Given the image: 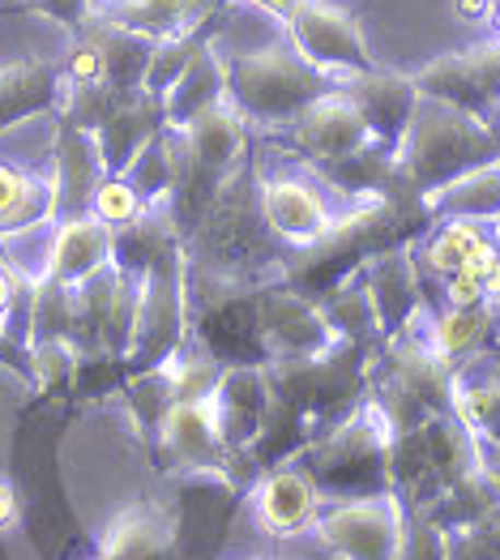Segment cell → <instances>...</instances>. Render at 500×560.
I'll return each instance as SVG.
<instances>
[{"mask_svg": "<svg viewBox=\"0 0 500 560\" xmlns=\"http://www.w3.org/2000/svg\"><path fill=\"white\" fill-rule=\"evenodd\" d=\"M394 154H398V172L407 188L415 197H423L432 188L457 180L462 172L500 159V129H492V120L466 116L450 103L419 98Z\"/></svg>", "mask_w": 500, "mask_h": 560, "instance_id": "1", "label": "cell"}, {"mask_svg": "<svg viewBox=\"0 0 500 560\" xmlns=\"http://www.w3.org/2000/svg\"><path fill=\"white\" fill-rule=\"evenodd\" d=\"M450 381H454V369L428 347L423 329L415 326L407 334H394L368 360L364 402L381 411L394 436H403L423 420L450 411Z\"/></svg>", "mask_w": 500, "mask_h": 560, "instance_id": "2", "label": "cell"}, {"mask_svg": "<svg viewBox=\"0 0 500 560\" xmlns=\"http://www.w3.org/2000/svg\"><path fill=\"white\" fill-rule=\"evenodd\" d=\"M248 120L231 107L228 98L201 112L193 125L172 129V150H176V188H172V214L181 232H193L210 201L223 192L231 176L248 163Z\"/></svg>", "mask_w": 500, "mask_h": 560, "instance_id": "3", "label": "cell"}, {"mask_svg": "<svg viewBox=\"0 0 500 560\" xmlns=\"http://www.w3.org/2000/svg\"><path fill=\"white\" fill-rule=\"evenodd\" d=\"M479 470L475 432L454 411H441L419 428L394 436L389 454V492L403 501L407 514H428L457 479Z\"/></svg>", "mask_w": 500, "mask_h": 560, "instance_id": "4", "label": "cell"}, {"mask_svg": "<svg viewBox=\"0 0 500 560\" xmlns=\"http://www.w3.org/2000/svg\"><path fill=\"white\" fill-rule=\"evenodd\" d=\"M338 86L313 69L291 44H270L257 51H235L228 56V103L253 125L282 129L295 120L313 98Z\"/></svg>", "mask_w": 500, "mask_h": 560, "instance_id": "5", "label": "cell"}, {"mask_svg": "<svg viewBox=\"0 0 500 560\" xmlns=\"http://www.w3.org/2000/svg\"><path fill=\"white\" fill-rule=\"evenodd\" d=\"M389 454H394V428L368 402L347 411L342 420L325 423L300 450L304 475L313 483L338 492H364V497L389 492Z\"/></svg>", "mask_w": 500, "mask_h": 560, "instance_id": "6", "label": "cell"}, {"mask_svg": "<svg viewBox=\"0 0 500 560\" xmlns=\"http://www.w3.org/2000/svg\"><path fill=\"white\" fill-rule=\"evenodd\" d=\"M287 39L291 47L321 69L325 78L334 82H347V78H360L368 69H376V56L368 47L364 31L356 22V13H347L342 4H329V0H300L287 18Z\"/></svg>", "mask_w": 500, "mask_h": 560, "instance_id": "7", "label": "cell"}, {"mask_svg": "<svg viewBox=\"0 0 500 560\" xmlns=\"http://www.w3.org/2000/svg\"><path fill=\"white\" fill-rule=\"evenodd\" d=\"M407 510L394 492L351 497L317 517L321 544L338 560H398Z\"/></svg>", "mask_w": 500, "mask_h": 560, "instance_id": "8", "label": "cell"}, {"mask_svg": "<svg viewBox=\"0 0 500 560\" xmlns=\"http://www.w3.org/2000/svg\"><path fill=\"white\" fill-rule=\"evenodd\" d=\"M410 78L419 98H437L466 116L488 120L500 107V39L445 51L423 69H415Z\"/></svg>", "mask_w": 500, "mask_h": 560, "instance_id": "9", "label": "cell"}, {"mask_svg": "<svg viewBox=\"0 0 500 560\" xmlns=\"http://www.w3.org/2000/svg\"><path fill=\"white\" fill-rule=\"evenodd\" d=\"M257 334H261L266 364L270 360H309L338 342V334L329 329L317 300L291 291L278 279L257 287Z\"/></svg>", "mask_w": 500, "mask_h": 560, "instance_id": "10", "label": "cell"}, {"mask_svg": "<svg viewBox=\"0 0 500 560\" xmlns=\"http://www.w3.org/2000/svg\"><path fill=\"white\" fill-rule=\"evenodd\" d=\"M278 138H282L287 154H300L313 167L334 163L342 154H356V150H364V145L376 141L372 129H368L364 112L351 103V94L342 91V86H334L329 94L313 98L295 120H287L278 129Z\"/></svg>", "mask_w": 500, "mask_h": 560, "instance_id": "11", "label": "cell"}, {"mask_svg": "<svg viewBox=\"0 0 500 560\" xmlns=\"http://www.w3.org/2000/svg\"><path fill=\"white\" fill-rule=\"evenodd\" d=\"M360 275H364L381 338L415 329L419 313H423V270L415 261V248L398 244L389 253H376V257H368L364 266H360Z\"/></svg>", "mask_w": 500, "mask_h": 560, "instance_id": "12", "label": "cell"}, {"mask_svg": "<svg viewBox=\"0 0 500 560\" xmlns=\"http://www.w3.org/2000/svg\"><path fill=\"white\" fill-rule=\"evenodd\" d=\"M257 206L274 240H287L291 248H309L334 228V210L325 192L300 176H266L257 180Z\"/></svg>", "mask_w": 500, "mask_h": 560, "instance_id": "13", "label": "cell"}, {"mask_svg": "<svg viewBox=\"0 0 500 560\" xmlns=\"http://www.w3.org/2000/svg\"><path fill=\"white\" fill-rule=\"evenodd\" d=\"M159 441H163L167 458L188 470L228 475V467L240 458L228 441H223V428H219V416H214V402L210 398L172 402L163 423H159Z\"/></svg>", "mask_w": 500, "mask_h": 560, "instance_id": "14", "label": "cell"}, {"mask_svg": "<svg viewBox=\"0 0 500 560\" xmlns=\"http://www.w3.org/2000/svg\"><path fill=\"white\" fill-rule=\"evenodd\" d=\"M342 91L351 94V103L364 112L372 138L385 141V145H398L407 133L410 116L419 107V91H415V78L410 73H394V69H368L360 78H347L338 82Z\"/></svg>", "mask_w": 500, "mask_h": 560, "instance_id": "15", "label": "cell"}, {"mask_svg": "<svg viewBox=\"0 0 500 560\" xmlns=\"http://www.w3.org/2000/svg\"><path fill=\"white\" fill-rule=\"evenodd\" d=\"M107 163L98 154V141L94 133L82 129H69L60 125V141H56V172H51V197H56V223L60 219H78V214H91L94 188L103 185Z\"/></svg>", "mask_w": 500, "mask_h": 560, "instance_id": "16", "label": "cell"}, {"mask_svg": "<svg viewBox=\"0 0 500 560\" xmlns=\"http://www.w3.org/2000/svg\"><path fill=\"white\" fill-rule=\"evenodd\" d=\"M214 416H219V428H223V441H228L235 454H244L261 423H266V411H270V385H266V369L261 364H240V369H223L214 394Z\"/></svg>", "mask_w": 500, "mask_h": 560, "instance_id": "17", "label": "cell"}, {"mask_svg": "<svg viewBox=\"0 0 500 560\" xmlns=\"http://www.w3.org/2000/svg\"><path fill=\"white\" fill-rule=\"evenodd\" d=\"M112 240L116 232L103 228L94 214H78V219H60L51 232V248H47V279L78 287L103 266H112Z\"/></svg>", "mask_w": 500, "mask_h": 560, "instance_id": "18", "label": "cell"}, {"mask_svg": "<svg viewBox=\"0 0 500 560\" xmlns=\"http://www.w3.org/2000/svg\"><path fill=\"white\" fill-rule=\"evenodd\" d=\"M219 0H94V18L159 44L214 18Z\"/></svg>", "mask_w": 500, "mask_h": 560, "instance_id": "19", "label": "cell"}, {"mask_svg": "<svg viewBox=\"0 0 500 560\" xmlns=\"http://www.w3.org/2000/svg\"><path fill=\"white\" fill-rule=\"evenodd\" d=\"M450 411L475 436L500 441V347L457 364L450 381Z\"/></svg>", "mask_w": 500, "mask_h": 560, "instance_id": "20", "label": "cell"}, {"mask_svg": "<svg viewBox=\"0 0 500 560\" xmlns=\"http://www.w3.org/2000/svg\"><path fill=\"white\" fill-rule=\"evenodd\" d=\"M167 129V112H163V98L159 94L137 91L133 98H125L98 129H94V141H98V154L107 163V172H125L133 163V154L146 145L150 138H159Z\"/></svg>", "mask_w": 500, "mask_h": 560, "instance_id": "21", "label": "cell"}, {"mask_svg": "<svg viewBox=\"0 0 500 560\" xmlns=\"http://www.w3.org/2000/svg\"><path fill=\"white\" fill-rule=\"evenodd\" d=\"M419 201H423V214H428L432 223L470 219V223H492V228H497L500 223V159L462 172L457 180L423 192Z\"/></svg>", "mask_w": 500, "mask_h": 560, "instance_id": "22", "label": "cell"}, {"mask_svg": "<svg viewBox=\"0 0 500 560\" xmlns=\"http://www.w3.org/2000/svg\"><path fill=\"white\" fill-rule=\"evenodd\" d=\"M423 338H428V347H432L450 369H457L462 360L500 347V308H492V304H479V308H445V313H437V317L423 326Z\"/></svg>", "mask_w": 500, "mask_h": 560, "instance_id": "23", "label": "cell"}, {"mask_svg": "<svg viewBox=\"0 0 500 560\" xmlns=\"http://www.w3.org/2000/svg\"><path fill=\"white\" fill-rule=\"evenodd\" d=\"M60 69L51 60H13L0 65V129L22 125L60 103Z\"/></svg>", "mask_w": 500, "mask_h": 560, "instance_id": "24", "label": "cell"}, {"mask_svg": "<svg viewBox=\"0 0 500 560\" xmlns=\"http://www.w3.org/2000/svg\"><path fill=\"white\" fill-rule=\"evenodd\" d=\"M228 98V60L219 56V47L206 44L193 65L176 78V86L163 94V112H167V129L193 125L201 112H210L214 103Z\"/></svg>", "mask_w": 500, "mask_h": 560, "instance_id": "25", "label": "cell"}, {"mask_svg": "<svg viewBox=\"0 0 500 560\" xmlns=\"http://www.w3.org/2000/svg\"><path fill=\"white\" fill-rule=\"evenodd\" d=\"M257 517L270 535H295L317 522V483L304 470H270L257 483Z\"/></svg>", "mask_w": 500, "mask_h": 560, "instance_id": "26", "label": "cell"}, {"mask_svg": "<svg viewBox=\"0 0 500 560\" xmlns=\"http://www.w3.org/2000/svg\"><path fill=\"white\" fill-rule=\"evenodd\" d=\"M410 248H415V261H419V270L428 266L432 275L450 279V275H457L466 261H475L479 253L497 248V232H492L488 223H470V219H445V223L428 228L423 244H410Z\"/></svg>", "mask_w": 500, "mask_h": 560, "instance_id": "27", "label": "cell"}, {"mask_svg": "<svg viewBox=\"0 0 500 560\" xmlns=\"http://www.w3.org/2000/svg\"><path fill=\"white\" fill-rule=\"evenodd\" d=\"M39 223H56L51 180L22 172L18 163H0V235L26 232Z\"/></svg>", "mask_w": 500, "mask_h": 560, "instance_id": "28", "label": "cell"}, {"mask_svg": "<svg viewBox=\"0 0 500 560\" xmlns=\"http://www.w3.org/2000/svg\"><path fill=\"white\" fill-rule=\"evenodd\" d=\"M214 31H219V13H214V18H206V22H197V26H193V31H184V35L159 39V44L150 47L141 91L159 94V98H163V94L176 86V78H181L184 69L193 65V56H197L206 44H214Z\"/></svg>", "mask_w": 500, "mask_h": 560, "instance_id": "29", "label": "cell"}, {"mask_svg": "<svg viewBox=\"0 0 500 560\" xmlns=\"http://www.w3.org/2000/svg\"><path fill=\"white\" fill-rule=\"evenodd\" d=\"M103 552L107 560H167L172 557V526L159 522V514H150V510H133L107 530Z\"/></svg>", "mask_w": 500, "mask_h": 560, "instance_id": "30", "label": "cell"}, {"mask_svg": "<svg viewBox=\"0 0 500 560\" xmlns=\"http://www.w3.org/2000/svg\"><path fill=\"white\" fill-rule=\"evenodd\" d=\"M116 176H125V180L141 192V201H146V206H163V201H172V188H176V150H172V129H163L159 138L146 141V145L133 154V163H129L125 172H116Z\"/></svg>", "mask_w": 500, "mask_h": 560, "instance_id": "31", "label": "cell"}, {"mask_svg": "<svg viewBox=\"0 0 500 560\" xmlns=\"http://www.w3.org/2000/svg\"><path fill=\"white\" fill-rule=\"evenodd\" d=\"M146 210V201H141V192H137L125 176H103V185L94 188V201H91V214L103 223V228H112V232H120V228H129L137 214Z\"/></svg>", "mask_w": 500, "mask_h": 560, "instance_id": "32", "label": "cell"}, {"mask_svg": "<svg viewBox=\"0 0 500 560\" xmlns=\"http://www.w3.org/2000/svg\"><path fill=\"white\" fill-rule=\"evenodd\" d=\"M450 560H500V510L450 530Z\"/></svg>", "mask_w": 500, "mask_h": 560, "instance_id": "33", "label": "cell"}, {"mask_svg": "<svg viewBox=\"0 0 500 560\" xmlns=\"http://www.w3.org/2000/svg\"><path fill=\"white\" fill-rule=\"evenodd\" d=\"M398 560H450V530H441L437 522L419 514H407L403 522V544Z\"/></svg>", "mask_w": 500, "mask_h": 560, "instance_id": "34", "label": "cell"}, {"mask_svg": "<svg viewBox=\"0 0 500 560\" xmlns=\"http://www.w3.org/2000/svg\"><path fill=\"white\" fill-rule=\"evenodd\" d=\"M22 4H26L31 13H39V18L60 22L69 35H78L94 18V0H22Z\"/></svg>", "mask_w": 500, "mask_h": 560, "instance_id": "35", "label": "cell"}, {"mask_svg": "<svg viewBox=\"0 0 500 560\" xmlns=\"http://www.w3.org/2000/svg\"><path fill=\"white\" fill-rule=\"evenodd\" d=\"M475 450H479V470L497 483V492H500V441H484V436H475Z\"/></svg>", "mask_w": 500, "mask_h": 560, "instance_id": "36", "label": "cell"}, {"mask_svg": "<svg viewBox=\"0 0 500 560\" xmlns=\"http://www.w3.org/2000/svg\"><path fill=\"white\" fill-rule=\"evenodd\" d=\"M13 517H18V497H13V488L0 479V530L13 526Z\"/></svg>", "mask_w": 500, "mask_h": 560, "instance_id": "37", "label": "cell"}, {"mask_svg": "<svg viewBox=\"0 0 500 560\" xmlns=\"http://www.w3.org/2000/svg\"><path fill=\"white\" fill-rule=\"evenodd\" d=\"M248 4H253V9H261V13H270V18H278V22H282V18H287V13H291V9L300 4V0H248Z\"/></svg>", "mask_w": 500, "mask_h": 560, "instance_id": "38", "label": "cell"}, {"mask_svg": "<svg viewBox=\"0 0 500 560\" xmlns=\"http://www.w3.org/2000/svg\"><path fill=\"white\" fill-rule=\"evenodd\" d=\"M488 4H492V0H457L454 9H457V18L466 22V18H488Z\"/></svg>", "mask_w": 500, "mask_h": 560, "instance_id": "39", "label": "cell"}, {"mask_svg": "<svg viewBox=\"0 0 500 560\" xmlns=\"http://www.w3.org/2000/svg\"><path fill=\"white\" fill-rule=\"evenodd\" d=\"M13 291H18V279H9V275L0 270V322L9 317V304H13Z\"/></svg>", "mask_w": 500, "mask_h": 560, "instance_id": "40", "label": "cell"}, {"mask_svg": "<svg viewBox=\"0 0 500 560\" xmlns=\"http://www.w3.org/2000/svg\"><path fill=\"white\" fill-rule=\"evenodd\" d=\"M488 26H492V35L500 39V0H492V4H488Z\"/></svg>", "mask_w": 500, "mask_h": 560, "instance_id": "41", "label": "cell"}, {"mask_svg": "<svg viewBox=\"0 0 500 560\" xmlns=\"http://www.w3.org/2000/svg\"><path fill=\"white\" fill-rule=\"evenodd\" d=\"M497 248H500V223H497Z\"/></svg>", "mask_w": 500, "mask_h": 560, "instance_id": "42", "label": "cell"}]
</instances>
